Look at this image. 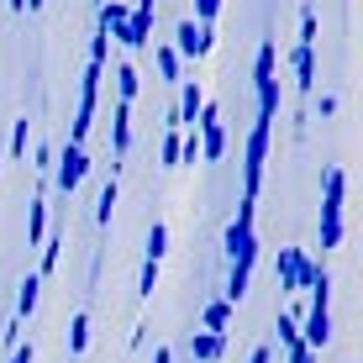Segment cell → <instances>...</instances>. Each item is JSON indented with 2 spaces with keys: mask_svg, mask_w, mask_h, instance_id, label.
<instances>
[{
  "mask_svg": "<svg viewBox=\"0 0 363 363\" xmlns=\"http://www.w3.org/2000/svg\"><path fill=\"white\" fill-rule=\"evenodd\" d=\"M253 195L237 200V221L227 227V253H232V274H227V306H237V300L247 295V274H253V258H258V237H253Z\"/></svg>",
  "mask_w": 363,
  "mask_h": 363,
  "instance_id": "6da1fadb",
  "label": "cell"
},
{
  "mask_svg": "<svg viewBox=\"0 0 363 363\" xmlns=\"http://www.w3.org/2000/svg\"><path fill=\"white\" fill-rule=\"evenodd\" d=\"M311 316H306V332H300V342L311 347V353H321V347L332 342V279L327 269H316V279H311Z\"/></svg>",
  "mask_w": 363,
  "mask_h": 363,
  "instance_id": "7a4b0ae2",
  "label": "cell"
},
{
  "mask_svg": "<svg viewBox=\"0 0 363 363\" xmlns=\"http://www.w3.org/2000/svg\"><path fill=\"white\" fill-rule=\"evenodd\" d=\"M342 200H347V169H327V190H321V253L342 247Z\"/></svg>",
  "mask_w": 363,
  "mask_h": 363,
  "instance_id": "3957f363",
  "label": "cell"
},
{
  "mask_svg": "<svg viewBox=\"0 0 363 363\" xmlns=\"http://www.w3.org/2000/svg\"><path fill=\"white\" fill-rule=\"evenodd\" d=\"M295 84L300 95L316 90V6H300V43H295Z\"/></svg>",
  "mask_w": 363,
  "mask_h": 363,
  "instance_id": "277c9868",
  "label": "cell"
},
{
  "mask_svg": "<svg viewBox=\"0 0 363 363\" xmlns=\"http://www.w3.org/2000/svg\"><path fill=\"white\" fill-rule=\"evenodd\" d=\"M269 132H274V121H269V116H258V121H253V132H247L242 195H253V200H258V184H264V164H269Z\"/></svg>",
  "mask_w": 363,
  "mask_h": 363,
  "instance_id": "5b68a950",
  "label": "cell"
},
{
  "mask_svg": "<svg viewBox=\"0 0 363 363\" xmlns=\"http://www.w3.org/2000/svg\"><path fill=\"white\" fill-rule=\"evenodd\" d=\"M274 279H279V290L284 295H295L300 284H311L316 279V264H311L300 247H279V264H274Z\"/></svg>",
  "mask_w": 363,
  "mask_h": 363,
  "instance_id": "8992f818",
  "label": "cell"
},
{
  "mask_svg": "<svg viewBox=\"0 0 363 363\" xmlns=\"http://www.w3.org/2000/svg\"><path fill=\"white\" fill-rule=\"evenodd\" d=\"M195 121H200V158H221V153H227V132H221V111H216V100H206Z\"/></svg>",
  "mask_w": 363,
  "mask_h": 363,
  "instance_id": "52a82bcc",
  "label": "cell"
},
{
  "mask_svg": "<svg viewBox=\"0 0 363 363\" xmlns=\"http://www.w3.org/2000/svg\"><path fill=\"white\" fill-rule=\"evenodd\" d=\"M53 174H58V184H64V195H74V190L84 184V174H90V153H84L79 143H69L64 158L53 164Z\"/></svg>",
  "mask_w": 363,
  "mask_h": 363,
  "instance_id": "ba28073f",
  "label": "cell"
},
{
  "mask_svg": "<svg viewBox=\"0 0 363 363\" xmlns=\"http://www.w3.org/2000/svg\"><path fill=\"white\" fill-rule=\"evenodd\" d=\"M200 106H206V90H200V79H179V106L169 111V132H179L184 121H195Z\"/></svg>",
  "mask_w": 363,
  "mask_h": 363,
  "instance_id": "9c48e42d",
  "label": "cell"
},
{
  "mask_svg": "<svg viewBox=\"0 0 363 363\" xmlns=\"http://www.w3.org/2000/svg\"><path fill=\"white\" fill-rule=\"evenodd\" d=\"M153 11H158V0H137V11L127 16V32H121L127 48H147L153 43Z\"/></svg>",
  "mask_w": 363,
  "mask_h": 363,
  "instance_id": "30bf717a",
  "label": "cell"
},
{
  "mask_svg": "<svg viewBox=\"0 0 363 363\" xmlns=\"http://www.w3.org/2000/svg\"><path fill=\"white\" fill-rule=\"evenodd\" d=\"M174 53L206 58L211 53V27H200V21H179V43H174Z\"/></svg>",
  "mask_w": 363,
  "mask_h": 363,
  "instance_id": "8fae6325",
  "label": "cell"
},
{
  "mask_svg": "<svg viewBox=\"0 0 363 363\" xmlns=\"http://www.w3.org/2000/svg\"><path fill=\"white\" fill-rule=\"evenodd\" d=\"M111 143H116V158H127V147H132V100H116V111H111Z\"/></svg>",
  "mask_w": 363,
  "mask_h": 363,
  "instance_id": "7c38bea8",
  "label": "cell"
},
{
  "mask_svg": "<svg viewBox=\"0 0 363 363\" xmlns=\"http://www.w3.org/2000/svg\"><path fill=\"white\" fill-rule=\"evenodd\" d=\"M190 347H195V358H200V363H216V358H221V347H227V332H195V337H190Z\"/></svg>",
  "mask_w": 363,
  "mask_h": 363,
  "instance_id": "4fadbf2b",
  "label": "cell"
},
{
  "mask_svg": "<svg viewBox=\"0 0 363 363\" xmlns=\"http://www.w3.org/2000/svg\"><path fill=\"white\" fill-rule=\"evenodd\" d=\"M27 206H32V211H27V242H32V247H43V227H48V206H43V195H32Z\"/></svg>",
  "mask_w": 363,
  "mask_h": 363,
  "instance_id": "5bb4252c",
  "label": "cell"
},
{
  "mask_svg": "<svg viewBox=\"0 0 363 363\" xmlns=\"http://www.w3.org/2000/svg\"><path fill=\"white\" fill-rule=\"evenodd\" d=\"M90 347V311H74L69 321V353H84Z\"/></svg>",
  "mask_w": 363,
  "mask_h": 363,
  "instance_id": "9a60e30c",
  "label": "cell"
},
{
  "mask_svg": "<svg viewBox=\"0 0 363 363\" xmlns=\"http://www.w3.org/2000/svg\"><path fill=\"white\" fill-rule=\"evenodd\" d=\"M253 84L264 90L274 84V43H258V58H253Z\"/></svg>",
  "mask_w": 363,
  "mask_h": 363,
  "instance_id": "2e32d148",
  "label": "cell"
},
{
  "mask_svg": "<svg viewBox=\"0 0 363 363\" xmlns=\"http://www.w3.org/2000/svg\"><path fill=\"white\" fill-rule=\"evenodd\" d=\"M37 290H43V279H37V274H27V279H21V295H16V321L37 311Z\"/></svg>",
  "mask_w": 363,
  "mask_h": 363,
  "instance_id": "e0dca14e",
  "label": "cell"
},
{
  "mask_svg": "<svg viewBox=\"0 0 363 363\" xmlns=\"http://www.w3.org/2000/svg\"><path fill=\"white\" fill-rule=\"evenodd\" d=\"M164 253H169V227H164V221H153V227H147V258L164 264Z\"/></svg>",
  "mask_w": 363,
  "mask_h": 363,
  "instance_id": "ac0fdd59",
  "label": "cell"
},
{
  "mask_svg": "<svg viewBox=\"0 0 363 363\" xmlns=\"http://www.w3.org/2000/svg\"><path fill=\"white\" fill-rule=\"evenodd\" d=\"M153 58H158V74H164V84H179V53H174V48H153Z\"/></svg>",
  "mask_w": 363,
  "mask_h": 363,
  "instance_id": "d6986e66",
  "label": "cell"
},
{
  "mask_svg": "<svg viewBox=\"0 0 363 363\" xmlns=\"http://www.w3.org/2000/svg\"><path fill=\"white\" fill-rule=\"evenodd\" d=\"M111 211H116V174L106 179V190H100V211H95V221L100 227H111Z\"/></svg>",
  "mask_w": 363,
  "mask_h": 363,
  "instance_id": "ffe728a7",
  "label": "cell"
},
{
  "mask_svg": "<svg viewBox=\"0 0 363 363\" xmlns=\"http://www.w3.org/2000/svg\"><path fill=\"white\" fill-rule=\"evenodd\" d=\"M227 316H232L227 300H211L206 306V332H227Z\"/></svg>",
  "mask_w": 363,
  "mask_h": 363,
  "instance_id": "44dd1931",
  "label": "cell"
},
{
  "mask_svg": "<svg viewBox=\"0 0 363 363\" xmlns=\"http://www.w3.org/2000/svg\"><path fill=\"white\" fill-rule=\"evenodd\" d=\"M137 84H143V79H137V69H132V64H121V69H116V100H132V95H137Z\"/></svg>",
  "mask_w": 363,
  "mask_h": 363,
  "instance_id": "7402d4cb",
  "label": "cell"
},
{
  "mask_svg": "<svg viewBox=\"0 0 363 363\" xmlns=\"http://www.w3.org/2000/svg\"><path fill=\"white\" fill-rule=\"evenodd\" d=\"M279 342L290 347V353H295V347H306V342H300V321L295 316H279Z\"/></svg>",
  "mask_w": 363,
  "mask_h": 363,
  "instance_id": "603a6c76",
  "label": "cell"
},
{
  "mask_svg": "<svg viewBox=\"0 0 363 363\" xmlns=\"http://www.w3.org/2000/svg\"><path fill=\"white\" fill-rule=\"evenodd\" d=\"M58 247H64V237H48L43 242V274H37V279H48V274L58 269Z\"/></svg>",
  "mask_w": 363,
  "mask_h": 363,
  "instance_id": "cb8c5ba5",
  "label": "cell"
},
{
  "mask_svg": "<svg viewBox=\"0 0 363 363\" xmlns=\"http://www.w3.org/2000/svg\"><path fill=\"white\" fill-rule=\"evenodd\" d=\"M153 290H158V264L147 258V264H143V279H137V295H143V300H153Z\"/></svg>",
  "mask_w": 363,
  "mask_h": 363,
  "instance_id": "d4e9b609",
  "label": "cell"
},
{
  "mask_svg": "<svg viewBox=\"0 0 363 363\" xmlns=\"http://www.w3.org/2000/svg\"><path fill=\"white\" fill-rule=\"evenodd\" d=\"M106 53H111V37L95 27V32H90V64H100V69H106Z\"/></svg>",
  "mask_w": 363,
  "mask_h": 363,
  "instance_id": "484cf974",
  "label": "cell"
},
{
  "mask_svg": "<svg viewBox=\"0 0 363 363\" xmlns=\"http://www.w3.org/2000/svg\"><path fill=\"white\" fill-rule=\"evenodd\" d=\"M11 158H27V116L11 127Z\"/></svg>",
  "mask_w": 363,
  "mask_h": 363,
  "instance_id": "4316f807",
  "label": "cell"
},
{
  "mask_svg": "<svg viewBox=\"0 0 363 363\" xmlns=\"http://www.w3.org/2000/svg\"><path fill=\"white\" fill-rule=\"evenodd\" d=\"M216 11H221V0H195V16H190V21L211 27V21H216Z\"/></svg>",
  "mask_w": 363,
  "mask_h": 363,
  "instance_id": "83f0119b",
  "label": "cell"
},
{
  "mask_svg": "<svg viewBox=\"0 0 363 363\" xmlns=\"http://www.w3.org/2000/svg\"><path fill=\"white\" fill-rule=\"evenodd\" d=\"M174 164H179V132L164 137V169H174Z\"/></svg>",
  "mask_w": 363,
  "mask_h": 363,
  "instance_id": "f1b7e54d",
  "label": "cell"
},
{
  "mask_svg": "<svg viewBox=\"0 0 363 363\" xmlns=\"http://www.w3.org/2000/svg\"><path fill=\"white\" fill-rule=\"evenodd\" d=\"M316 116H337V95H316Z\"/></svg>",
  "mask_w": 363,
  "mask_h": 363,
  "instance_id": "f546056e",
  "label": "cell"
},
{
  "mask_svg": "<svg viewBox=\"0 0 363 363\" xmlns=\"http://www.w3.org/2000/svg\"><path fill=\"white\" fill-rule=\"evenodd\" d=\"M11 363H32V342H16V347H11Z\"/></svg>",
  "mask_w": 363,
  "mask_h": 363,
  "instance_id": "4dcf8cb0",
  "label": "cell"
},
{
  "mask_svg": "<svg viewBox=\"0 0 363 363\" xmlns=\"http://www.w3.org/2000/svg\"><path fill=\"white\" fill-rule=\"evenodd\" d=\"M247 363H274V353H269V347H253V358H247Z\"/></svg>",
  "mask_w": 363,
  "mask_h": 363,
  "instance_id": "1f68e13d",
  "label": "cell"
},
{
  "mask_svg": "<svg viewBox=\"0 0 363 363\" xmlns=\"http://www.w3.org/2000/svg\"><path fill=\"white\" fill-rule=\"evenodd\" d=\"M174 353H169V347H158V353H153V363H169Z\"/></svg>",
  "mask_w": 363,
  "mask_h": 363,
  "instance_id": "d6a6232c",
  "label": "cell"
},
{
  "mask_svg": "<svg viewBox=\"0 0 363 363\" xmlns=\"http://www.w3.org/2000/svg\"><path fill=\"white\" fill-rule=\"evenodd\" d=\"M11 11H27V0H11Z\"/></svg>",
  "mask_w": 363,
  "mask_h": 363,
  "instance_id": "836d02e7",
  "label": "cell"
},
{
  "mask_svg": "<svg viewBox=\"0 0 363 363\" xmlns=\"http://www.w3.org/2000/svg\"><path fill=\"white\" fill-rule=\"evenodd\" d=\"M95 6H106V0H95Z\"/></svg>",
  "mask_w": 363,
  "mask_h": 363,
  "instance_id": "e575fe53",
  "label": "cell"
}]
</instances>
